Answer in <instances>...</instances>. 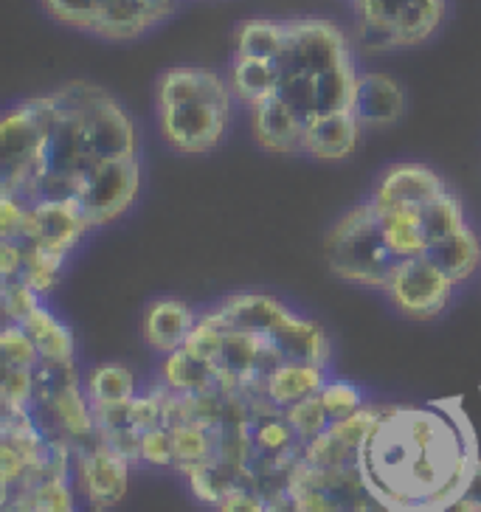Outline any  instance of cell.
Instances as JSON below:
<instances>
[{
    "mask_svg": "<svg viewBox=\"0 0 481 512\" xmlns=\"http://www.w3.org/2000/svg\"><path fill=\"white\" fill-rule=\"evenodd\" d=\"M228 85L234 91V99L245 107L268 99L279 88V60H248L234 57L228 68Z\"/></svg>",
    "mask_w": 481,
    "mask_h": 512,
    "instance_id": "603a6c76",
    "label": "cell"
},
{
    "mask_svg": "<svg viewBox=\"0 0 481 512\" xmlns=\"http://www.w3.org/2000/svg\"><path fill=\"white\" fill-rule=\"evenodd\" d=\"M138 189H141L138 158H110L88 169V175L79 183L76 200L91 228H102L119 220L136 203Z\"/></svg>",
    "mask_w": 481,
    "mask_h": 512,
    "instance_id": "52a82bcc",
    "label": "cell"
},
{
    "mask_svg": "<svg viewBox=\"0 0 481 512\" xmlns=\"http://www.w3.org/2000/svg\"><path fill=\"white\" fill-rule=\"evenodd\" d=\"M327 369L316 366V363H296L287 361L282 366H276L271 375L265 377L262 394L271 400L273 406L290 408L293 403H299L304 397H313L324 389L327 383Z\"/></svg>",
    "mask_w": 481,
    "mask_h": 512,
    "instance_id": "ffe728a7",
    "label": "cell"
},
{
    "mask_svg": "<svg viewBox=\"0 0 481 512\" xmlns=\"http://www.w3.org/2000/svg\"><path fill=\"white\" fill-rule=\"evenodd\" d=\"M91 231V223L85 217V211L79 206V200H40L26 209L23 226L17 231V242H34L46 251H54L68 259V254L76 248V242L82 240Z\"/></svg>",
    "mask_w": 481,
    "mask_h": 512,
    "instance_id": "9c48e42d",
    "label": "cell"
},
{
    "mask_svg": "<svg viewBox=\"0 0 481 512\" xmlns=\"http://www.w3.org/2000/svg\"><path fill=\"white\" fill-rule=\"evenodd\" d=\"M88 389V397H91L93 408H105V406H124L130 403L138 394L136 375L121 366V363H102L96 366L85 383Z\"/></svg>",
    "mask_w": 481,
    "mask_h": 512,
    "instance_id": "83f0119b",
    "label": "cell"
},
{
    "mask_svg": "<svg viewBox=\"0 0 481 512\" xmlns=\"http://www.w3.org/2000/svg\"><path fill=\"white\" fill-rule=\"evenodd\" d=\"M479 459L459 400L431 408L380 406L363 442L361 476L394 512H434L465 493Z\"/></svg>",
    "mask_w": 481,
    "mask_h": 512,
    "instance_id": "6da1fadb",
    "label": "cell"
},
{
    "mask_svg": "<svg viewBox=\"0 0 481 512\" xmlns=\"http://www.w3.org/2000/svg\"><path fill=\"white\" fill-rule=\"evenodd\" d=\"M54 110V93L17 102L0 121V197H20L34 178Z\"/></svg>",
    "mask_w": 481,
    "mask_h": 512,
    "instance_id": "8992f818",
    "label": "cell"
},
{
    "mask_svg": "<svg viewBox=\"0 0 481 512\" xmlns=\"http://www.w3.org/2000/svg\"><path fill=\"white\" fill-rule=\"evenodd\" d=\"M420 223L422 231H425V240H428V248L436 245V242L448 240L451 234L462 231L465 226H470L465 217V206H462V200L453 192H445L431 206H425L420 211Z\"/></svg>",
    "mask_w": 481,
    "mask_h": 512,
    "instance_id": "f1b7e54d",
    "label": "cell"
},
{
    "mask_svg": "<svg viewBox=\"0 0 481 512\" xmlns=\"http://www.w3.org/2000/svg\"><path fill=\"white\" fill-rule=\"evenodd\" d=\"M155 93L161 136L172 150L203 155L220 147L234 107L228 76L197 65L166 68Z\"/></svg>",
    "mask_w": 481,
    "mask_h": 512,
    "instance_id": "3957f363",
    "label": "cell"
},
{
    "mask_svg": "<svg viewBox=\"0 0 481 512\" xmlns=\"http://www.w3.org/2000/svg\"><path fill=\"white\" fill-rule=\"evenodd\" d=\"M352 113L363 127H383L394 124L406 113V91L397 79L386 74H361Z\"/></svg>",
    "mask_w": 481,
    "mask_h": 512,
    "instance_id": "ac0fdd59",
    "label": "cell"
},
{
    "mask_svg": "<svg viewBox=\"0 0 481 512\" xmlns=\"http://www.w3.org/2000/svg\"><path fill=\"white\" fill-rule=\"evenodd\" d=\"M462 496H465L467 501L481 512V459H479V465H476V470H473V476H470V482H467Z\"/></svg>",
    "mask_w": 481,
    "mask_h": 512,
    "instance_id": "f35d334b",
    "label": "cell"
},
{
    "mask_svg": "<svg viewBox=\"0 0 481 512\" xmlns=\"http://www.w3.org/2000/svg\"><path fill=\"white\" fill-rule=\"evenodd\" d=\"M380 214V226H383V237L389 242L397 259H414V256H425L428 251V240L420 223V211L414 209H377Z\"/></svg>",
    "mask_w": 481,
    "mask_h": 512,
    "instance_id": "4316f807",
    "label": "cell"
},
{
    "mask_svg": "<svg viewBox=\"0 0 481 512\" xmlns=\"http://www.w3.org/2000/svg\"><path fill=\"white\" fill-rule=\"evenodd\" d=\"M141 462H147L152 467H175L172 431L166 425L141 434Z\"/></svg>",
    "mask_w": 481,
    "mask_h": 512,
    "instance_id": "8d00e7d4",
    "label": "cell"
},
{
    "mask_svg": "<svg viewBox=\"0 0 481 512\" xmlns=\"http://www.w3.org/2000/svg\"><path fill=\"white\" fill-rule=\"evenodd\" d=\"M434 512H479V510H476V507H473V504H470L465 496H456V498H451V501H445V504H442V507Z\"/></svg>",
    "mask_w": 481,
    "mask_h": 512,
    "instance_id": "ab89813d",
    "label": "cell"
},
{
    "mask_svg": "<svg viewBox=\"0 0 481 512\" xmlns=\"http://www.w3.org/2000/svg\"><path fill=\"white\" fill-rule=\"evenodd\" d=\"M40 349V358L51 363H74V332L46 307L37 304L20 324Z\"/></svg>",
    "mask_w": 481,
    "mask_h": 512,
    "instance_id": "7402d4cb",
    "label": "cell"
},
{
    "mask_svg": "<svg viewBox=\"0 0 481 512\" xmlns=\"http://www.w3.org/2000/svg\"><path fill=\"white\" fill-rule=\"evenodd\" d=\"M161 380L178 394H206L220 389L214 366L195 358L189 349L183 347L172 355H166L164 366H161Z\"/></svg>",
    "mask_w": 481,
    "mask_h": 512,
    "instance_id": "d4e9b609",
    "label": "cell"
},
{
    "mask_svg": "<svg viewBox=\"0 0 481 512\" xmlns=\"http://www.w3.org/2000/svg\"><path fill=\"white\" fill-rule=\"evenodd\" d=\"M425 256L451 279L453 285H462L481 268L479 234L473 231V226H465L462 231L451 234L448 240L431 245Z\"/></svg>",
    "mask_w": 481,
    "mask_h": 512,
    "instance_id": "44dd1931",
    "label": "cell"
},
{
    "mask_svg": "<svg viewBox=\"0 0 481 512\" xmlns=\"http://www.w3.org/2000/svg\"><path fill=\"white\" fill-rule=\"evenodd\" d=\"M3 411H31L34 406V369L3 366Z\"/></svg>",
    "mask_w": 481,
    "mask_h": 512,
    "instance_id": "836d02e7",
    "label": "cell"
},
{
    "mask_svg": "<svg viewBox=\"0 0 481 512\" xmlns=\"http://www.w3.org/2000/svg\"><path fill=\"white\" fill-rule=\"evenodd\" d=\"M358 76L349 37L335 23L321 17L287 20L276 96L299 119L313 121L352 110Z\"/></svg>",
    "mask_w": 481,
    "mask_h": 512,
    "instance_id": "7a4b0ae2",
    "label": "cell"
},
{
    "mask_svg": "<svg viewBox=\"0 0 481 512\" xmlns=\"http://www.w3.org/2000/svg\"><path fill=\"white\" fill-rule=\"evenodd\" d=\"M271 341L273 347L279 349V355L285 358V363H316V366H324V369L330 363L332 347L327 332L321 330L316 321L299 316V313L273 332Z\"/></svg>",
    "mask_w": 481,
    "mask_h": 512,
    "instance_id": "d6986e66",
    "label": "cell"
},
{
    "mask_svg": "<svg viewBox=\"0 0 481 512\" xmlns=\"http://www.w3.org/2000/svg\"><path fill=\"white\" fill-rule=\"evenodd\" d=\"M20 251H23V262H20L17 279L26 282L29 287H34L40 296H46L48 290L57 285V279H60L65 256L46 251V248H40L34 242H20Z\"/></svg>",
    "mask_w": 481,
    "mask_h": 512,
    "instance_id": "f546056e",
    "label": "cell"
},
{
    "mask_svg": "<svg viewBox=\"0 0 481 512\" xmlns=\"http://www.w3.org/2000/svg\"><path fill=\"white\" fill-rule=\"evenodd\" d=\"M445 192H451L448 183L442 181L431 166L394 164L377 183L372 203L377 209L422 211Z\"/></svg>",
    "mask_w": 481,
    "mask_h": 512,
    "instance_id": "7c38bea8",
    "label": "cell"
},
{
    "mask_svg": "<svg viewBox=\"0 0 481 512\" xmlns=\"http://www.w3.org/2000/svg\"><path fill=\"white\" fill-rule=\"evenodd\" d=\"M0 355H3V366H17V369H37L43 361L29 332L12 321H6V327L0 332Z\"/></svg>",
    "mask_w": 481,
    "mask_h": 512,
    "instance_id": "1f68e13d",
    "label": "cell"
},
{
    "mask_svg": "<svg viewBox=\"0 0 481 512\" xmlns=\"http://www.w3.org/2000/svg\"><path fill=\"white\" fill-rule=\"evenodd\" d=\"M318 397H321V403L327 408V414H330L332 422L346 420V417L358 414V411L366 406L363 392L355 383H349V380H327L324 389L318 392Z\"/></svg>",
    "mask_w": 481,
    "mask_h": 512,
    "instance_id": "d6a6232c",
    "label": "cell"
},
{
    "mask_svg": "<svg viewBox=\"0 0 481 512\" xmlns=\"http://www.w3.org/2000/svg\"><path fill=\"white\" fill-rule=\"evenodd\" d=\"M195 307L183 299H158L147 307L144 313V324H141V332H144V341L152 352L158 355H172L189 341V335L195 330L197 324Z\"/></svg>",
    "mask_w": 481,
    "mask_h": 512,
    "instance_id": "2e32d148",
    "label": "cell"
},
{
    "mask_svg": "<svg viewBox=\"0 0 481 512\" xmlns=\"http://www.w3.org/2000/svg\"><path fill=\"white\" fill-rule=\"evenodd\" d=\"M453 282L436 268L428 256L403 259L391 273L386 296L391 304L414 321H431L451 304Z\"/></svg>",
    "mask_w": 481,
    "mask_h": 512,
    "instance_id": "ba28073f",
    "label": "cell"
},
{
    "mask_svg": "<svg viewBox=\"0 0 481 512\" xmlns=\"http://www.w3.org/2000/svg\"><path fill=\"white\" fill-rule=\"evenodd\" d=\"M43 304V296L20 279H3V316L12 324H23L31 310Z\"/></svg>",
    "mask_w": 481,
    "mask_h": 512,
    "instance_id": "e575fe53",
    "label": "cell"
},
{
    "mask_svg": "<svg viewBox=\"0 0 481 512\" xmlns=\"http://www.w3.org/2000/svg\"><path fill=\"white\" fill-rule=\"evenodd\" d=\"M287 43V20H245L234 37V57L282 60Z\"/></svg>",
    "mask_w": 481,
    "mask_h": 512,
    "instance_id": "484cf974",
    "label": "cell"
},
{
    "mask_svg": "<svg viewBox=\"0 0 481 512\" xmlns=\"http://www.w3.org/2000/svg\"><path fill=\"white\" fill-rule=\"evenodd\" d=\"M377 414L380 406L366 403L358 414L330 422V428L304 448L301 462L313 467H361L363 442L369 437Z\"/></svg>",
    "mask_w": 481,
    "mask_h": 512,
    "instance_id": "8fae6325",
    "label": "cell"
},
{
    "mask_svg": "<svg viewBox=\"0 0 481 512\" xmlns=\"http://www.w3.org/2000/svg\"><path fill=\"white\" fill-rule=\"evenodd\" d=\"M285 417L287 422L293 425V431H296V437H299V442L304 445V448H307V445H310L316 437H321V434L330 428V422H332L318 394H313V397H304V400H299V403H293L290 408H285Z\"/></svg>",
    "mask_w": 481,
    "mask_h": 512,
    "instance_id": "4dcf8cb0",
    "label": "cell"
},
{
    "mask_svg": "<svg viewBox=\"0 0 481 512\" xmlns=\"http://www.w3.org/2000/svg\"><path fill=\"white\" fill-rule=\"evenodd\" d=\"M79 512H102L99 507H93V504H88V507H79Z\"/></svg>",
    "mask_w": 481,
    "mask_h": 512,
    "instance_id": "60d3db41",
    "label": "cell"
},
{
    "mask_svg": "<svg viewBox=\"0 0 481 512\" xmlns=\"http://www.w3.org/2000/svg\"><path fill=\"white\" fill-rule=\"evenodd\" d=\"M217 512H268V498L251 484H237L217 504Z\"/></svg>",
    "mask_w": 481,
    "mask_h": 512,
    "instance_id": "74e56055",
    "label": "cell"
},
{
    "mask_svg": "<svg viewBox=\"0 0 481 512\" xmlns=\"http://www.w3.org/2000/svg\"><path fill=\"white\" fill-rule=\"evenodd\" d=\"M172 431V445H175V470L189 473L192 467L211 462L220 448V425H206V422H178L169 428Z\"/></svg>",
    "mask_w": 481,
    "mask_h": 512,
    "instance_id": "cb8c5ba5",
    "label": "cell"
},
{
    "mask_svg": "<svg viewBox=\"0 0 481 512\" xmlns=\"http://www.w3.org/2000/svg\"><path fill=\"white\" fill-rule=\"evenodd\" d=\"M324 254L330 271L338 279L361 287H375V290H386L391 273L403 262L394 256L383 237L380 214L372 197L338 217V223L327 234Z\"/></svg>",
    "mask_w": 481,
    "mask_h": 512,
    "instance_id": "277c9868",
    "label": "cell"
},
{
    "mask_svg": "<svg viewBox=\"0 0 481 512\" xmlns=\"http://www.w3.org/2000/svg\"><path fill=\"white\" fill-rule=\"evenodd\" d=\"M175 9L178 0H96L93 34L105 40H136Z\"/></svg>",
    "mask_w": 481,
    "mask_h": 512,
    "instance_id": "4fadbf2b",
    "label": "cell"
},
{
    "mask_svg": "<svg viewBox=\"0 0 481 512\" xmlns=\"http://www.w3.org/2000/svg\"><path fill=\"white\" fill-rule=\"evenodd\" d=\"M130 467H133V462L124 459L119 451H113L102 439L74 451V473L79 493L88 504L99 507V510L113 507L127 496Z\"/></svg>",
    "mask_w": 481,
    "mask_h": 512,
    "instance_id": "30bf717a",
    "label": "cell"
},
{
    "mask_svg": "<svg viewBox=\"0 0 481 512\" xmlns=\"http://www.w3.org/2000/svg\"><path fill=\"white\" fill-rule=\"evenodd\" d=\"M211 313L220 318L223 324H228V327L259 332V335H268V338L282 324H287L290 318L296 316L293 307H287L282 299L265 296V293H237V296H228L217 307H211Z\"/></svg>",
    "mask_w": 481,
    "mask_h": 512,
    "instance_id": "9a60e30c",
    "label": "cell"
},
{
    "mask_svg": "<svg viewBox=\"0 0 481 512\" xmlns=\"http://www.w3.org/2000/svg\"><path fill=\"white\" fill-rule=\"evenodd\" d=\"M361 127L363 124L352 110L318 116V119L307 121L304 152L316 161H344L358 147Z\"/></svg>",
    "mask_w": 481,
    "mask_h": 512,
    "instance_id": "e0dca14e",
    "label": "cell"
},
{
    "mask_svg": "<svg viewBox=\"0 0 481 512\" xmlns=\"http://www.w3.org/2000/svg\"><path fill=\"white\" fill-rule=\"evenodd\" d=\"M251 113V133L262 150L276 152V155H293L304 152V133L307 121L299 119L290 107L273 93L268 99L248 107Z\"/></svg>",
    "mask_w": 481,
    "mask_h": 512,
    "instance_id": "5bb4252c",
    "label": "cell"
},
{
    "mask_svg": "<svg viewBox=\"0 0 481 512\" xmlns=\"http://www.w3.org/2000/svg\"><path fill=\"white\" fill-rule=\"evenodd\" d=\"M46 12L62 26L79 31H91L96 23V0H43Z\"/></svg>",
    "mask_w": 481,
    "mask_h": 512,
    "instance_id": "d590c367",
    "label": "cell"
},
{
    "mask_svg": "<svg viewBox=\"0 0 481 512\" xmlns=\"http://www.w3.org/2000/svg\"><path fill=\"white\" fill-rule=\"evenodd\" d=\"M363 51H397L425 43L445 15V0H352Z\"/></svg>",
    "mask_w": 481,
    "mask_h": 512,
    "instance_id": "5b68a950",
    "label": "cell"
}]
</instances>
